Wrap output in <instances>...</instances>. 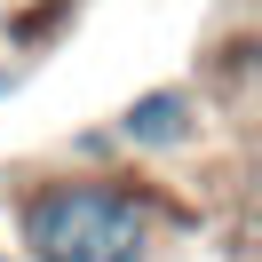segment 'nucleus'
Listing matches in <instances>:
<instances>
[{
	"label": "nucleus",
	"mask_w": 262,
	"mask_h": 262,
	"mask_svg": "<svg viewBox=\"0 0 262 262\" xmlns=\"http://www.w3.org/2000/svg\"><path fill=\"white\" fill-rule=\"evenodd\" d=\"M175 230V199L135 167H56L8 199V246L24 262H159Z\"/></svg>",
	"instance_id": "nucleus-1"
},
{
	"label": "nucleus",
	"mask_w": 262,
	"mask_h": 262,
	"mask_svg": "<svg viewBox=\"0 0 262 262\" xmlns=\"http://www.w3.org/2000/svg\"><path fill=\"white\" fill-rule=\"evenodd\" d=\"M112 143H119V159H183V151H199L207 143V96L199 88H183V80H159V88H143V96H127L112 119Z\"/></svg>",
	"instance_id": "nucleus-2"
},
{
	"label": "nucleus",
	"mask_w": 262,
	"mask_h": 262,
	"mask_svg": "<svg viewBox=\"0 0 262 262\" xmlns=\"http://www.w3.org/2000/svg\"><path fill=\"white\" fill-rule=\"evenodd\" d=\"M64 167H127V159H119L112 127H88V135H72V143H64Z\"/></svg>",
	"instance_id": "nucleus-3"
},
{
	"label": "nucleus",
	"mask_w": 262,
	"mask_h": 262,
	"mask_svg": "<svg viewBox=\"0 0 262 262\" xmlns=\"http://www.w3.org/2000/svg\"><path fill=\"white\" fill-rule=\"evenodd\" d=\"M24 80H32V64H8V56H0V103L16 96V88H24Z\"/></svg>",
	"instance_id": "nucleus-4"
},
{
	"label": "nucleus",
	"mask_w": 262,
	"mask_h": 262,
	"mask_svg": "<svg viewBox=\"0 0 262 262\" xmlns=\"http://www.w3.org/2000/svg\"><path fill=\"white\" fill-rule=\"evenodd\" d=\"M0 262H24V254H16V246H8V238H0Z\"/></svg>",
	"instance_id": "nucleus-5"
}]
</instances>
